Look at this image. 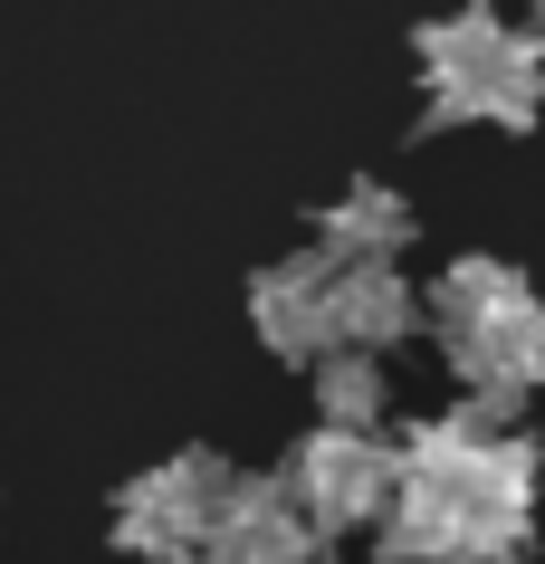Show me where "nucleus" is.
<instances>
[{
	"label": "nucleus",
	"instance_id": "nucleus-12",
	"mask_svg": "<svg viewBox=\"0 0 545 564\" xmlns=\"http://www.w3.org/2000/svg\"><path fill=\"white\" fill-rule=\"evenodd\" d=\"M536 39H545V0H536Z\"/></svg>",
	"mask_w": 545,
	"mask_h": 564
},
{
	"label": "nucleus",
	"instance_id": "nucleus-6",
	"mask_svg": "<svg viewBox=\"0 0 545 564\" xmlns=\"http://www.w3.org/2000/svg\"><path fill=\"white\" fill-rule=\"evenodd\" d=\"M201 564H316V535L297 527V507L277 498V478H240L220 507Z\"/></svg>",
	"mask_w": 545,
	"mask_h": 564
},
{
	"label": "nucleus",
	"instance_id": "nucleus-10",
	"mask_svg": "<svg viewBox=\"0 0 545 564\" xmlns=\"http://www.w3.org/2000/svg\"><path fill=\"white\" fill-rule=\"evenodd\" d=\"M508 39L516 30L488 10V0H459L450 20H422V30H412V48H422V77H430V87H459V77H479V67L508 58Z\"/></svg>",
	"mask_w": 545,
	"mask_h": 564
},
{
	"label": "nucleus",
	"instance_id": "nucleus-4",
	"mask_svg": "<svg viewBox=\"0 0 545 564\" xmlns=\"http://www.w3.org/2000/svg\"><path fill=\"white\" fill-rule=\"evenodd\" d=\"M249 316H259V345L269 355H297V364H326L335 355V259H277L249 278Z\"/></svg>",
	"mask_w": 545,
	"mask_h": 564
},
{
	"label": "nucleus",
	"instance_id": "nucleus-7",
	"mask_svg": "<svg viewBox=\"0 0 545 564\" xmlns=\"http://www.w3.org/2000/svg\"><path fill=\"white\" fill-rule=\"evenodd\" d=\"M383 555H393V564H479L469 498H459V488H430V478H393V507H383Z\"/></svg>",
	"mask_w": 545,
	"mask_h": 564
},
{
	"label": "nucleus",
	"instance_id": "nucleus-8",
	"mask_svg": "<svg viewBox=\"0 0 545 564\" xmlns=\"http://www.w3.org/2000/svg\"><path fill=\"white\" fill-rule=\"evenodd\" d=\"M422 326V297L402 268H335V345L345 355H393Z\"/></svg>",
	"mask_w": 545,
	"mask_h": 564
},
{
	"label": "nucleus",
	"instance_id": "nucleus-5",
	"mask_svg": "<svg viewBox=\"0 0 545 564\" xmlns=\"http://www.w3.org/2000/svg\"><path fill=\"white\" fill-rule=\"evenodd\" d=\"M536 116H545V39L516 30L498 67L459 77V87H430V116L422 124H508V134H526Z\"/></svg>",
	"mask_w": 545,
	"mask_h": 564
},
{
	"label": "nucleus",
	"instance_id": "nucleus-2",
	"mask_svg": "<svg viewBox=\"0 0 545 564\" xmlns=\"http://www.w3.org/2000/svg\"><path fill=\"white\" fill-rule=\"evenodd\" d=\"M230 488H240V469H220L211 449H182V459L144 469L116 498V545H124V555H144V564H201V545H211Z\"/></svg>",
	"mask_w": 545,
	"mask_h": 564
},
{
	"label": "nucleus",
	"instance_id": "nucleus-9",
	"mask_svg": "<svg viewBox=\"0 0 545 564\" xmlns=\"http://www.w3.org/2000/svg\"><path fill=\"white\" fill-rule=\"evenodd\" d=\"M412 249V202L383 182H355L345 202H326V259L335 268H402Z\"/></svg>",
	"mask_w": 545,
	"mask_h": 564
},
{
	"label": "nucleus",
	"instance_id": "nucleus-3",
	"mask_svg": "<svg viewBox=\"0 0 545 564\" xmlns=\"http://www.w3.org/2000/svg\"><path fill=\"white\" fill-rule=\"evenodd\" d=\"M393 478H402V459H393L383 441L306 431V441L287 449V469H277V498L297 507L306 535H345V527H363V517H383V507H393Z\"/></svg>",
	"mask_w": 545,
	"mask_h": 564
},
{
	"label": "nucleus",
	"instance_id": "nucleus-11",
	"mask_svg": "<svg viewBox=\"0 0 545 564\" xmlns=\"http://www.w3.org/2000/svg\"><path fill=\"white\" fill-rule=\"evenodd\" d=\"M316 402H326V431H355V441H373V421H383V364L373 355H326L316 364Z\"/></svg>",
	"mask_w": 545,
	"mask_h": 564
},
{
	"label": "nucleus",
	"instance_id": "nucleus-1",
	"mask_svg": "<svg viewBox=\"0 0 545 564\" xmlns=\"http://www.w3.org/2000/svg\"><path fill=\"white\" fill-rule=\"evenodd\" d=\"M430 326L450 345V373L469 383V402L516 412L545 383V297L516 278L508 259H459L430 288Z\"/></svg>",
	"mask_w": 545,
	"mask_h": 564
}]
</instances>
